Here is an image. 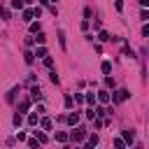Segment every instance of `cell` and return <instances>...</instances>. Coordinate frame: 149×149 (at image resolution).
Instances as JSON below:
<instances>
[{"instance_id":"1","label":"cell","mask_w":149,"mask_h":149,"mask_svg":"<svg viewBox=\"0 0 149 149\" xmlns=\"http://www.w3.org/2000/svg\"><path fill=\"white\" fill-rule=\"evenodd\" d=\"M84 137H86V128H84V126L74 128V133L70 135V140H72V142H77V144H79V142H84Z\"/></svg>"},{"instance_id":"2","label":"cell","mask_w":149,"mask_h":149,"mask_svg":"<svg viewBox=\"0 0 149 149\" xmlns=\"http://www.w3.org/2000/svg\"><path fill=\"white\" fill-rule=\"evenodd\" d=\"M128 95H130V93H128L126 88H119V91H114V95H112V100H114V102H123V100H126Z\"/></svg>"},{"instance_id":"3","label":"cell","mask_w":149,"mask_h":149,"mask_svg":"<svg viewBox=\"0 0 149 149\" xmlns=\"http://www.w3.org/2000/svg\"><path fill=\"white\" fill-rule=\"evenodd\" d=\"M68 123H70V126H77V123H79V112H70V114H68Z\"/></svg>"},{"instance_id":"4","label":"cell","mask_w":149,"mask_h":149,"mask_svg":"<svg viewBox=\"0 0 149 149\" xmlns=\"http://www.w3.org/2000/svg\"><path fill=\"white\" fill-rule=\"evenodd\" d=\"M30 98H33V100H42V91H40V86H33V88H30Z\"/></svg>"},{"instance_id":"5","label":"cell","mask_w":149,"mask_h":149,"mask_svg":"<svg viewBox=\"0 0 149 149\" xmlns=\"http://www.w3.org/2000/svg\"><path fill=\"white\" fill-rule=\"evenodd\" d=\"M95 100H100L102 105H107V102H109V93H107V91H100V93L95 95Z\"/></svg>"},{"instance_id":"6","label":"cell","mask_w":149,"mask_h":149,"mask_svg":"<svg viewBox=\"0 0 149 149\" xmlns=\"http://www.w3.org/2000/svg\"><path fill=\"white\" fill-rule=\"evenodd\" d=\"M33 19H35V14H33V9H23V21H26V23H30Z\"/></svg>"},{"instance_id":"7","label":"cell","mask_w":149,"mask_h":149,"mask_svg":"<svg viewBox=\"0 0 149 149\" xmlns=\"http://www.w3.org/2000/svg\"><path fill=\"white\" fill-rule=\"evenodd\" d=\"M16 93H19V88L14 86V88H12L9 93H7V98H5V100H7V102H14V100H16Z\"/></svg>"},{"instance_id":"8","label":"cell","mask_w":149,"mask_h":149,"mask_svg":"<svg viewBox=\"0 0 149 149\" xmlns=\"http://www.w3.org/2000/svg\"><path fill=\"white\" fill-rule=\"evenodd\" d=\"M37 121H40V126H42L44 130H49V128H51V119H49V116H44V119H37Z\"/></svg>"},{"instance_id":"9","label":"cell","mask_w":149,"mask_h":149,"mask_svg":"<svg viewBox=\"0 0 149 149\" xmlns=\"http://www.w3.org/2000/svg\"><path fill=\"white\" fill-rule=\"evenodd\" d=\"M133 140H135V133H133V130H123V142H128V144H130Z\"/></svg>"},{"instance_id":"10","label":"cell","mask_w":149,"mask_h":149,"mask_svg":"<svg viewBox=\"0 0 149 149\" xmlns=\"http://www.w3.org/2000/svg\"><path fill=\"white\" fill-rule=\"evenodd\" d=\"M30 30H33V33H40V30H42V23H40V21H30Z\"/></svg>"},{"instance_id":"11","label":"cell","mask_w":149,"mask_h":149,"mask_svg":"<svg viewBox=\"0 0 149 149\" xmlns=\"http://www.w3.org/2000/svg\"><path fill=\"white\" fill-rule=\"evenodd\" d=\"M98 40H100V42H109L112 37H109V33H105V30H100V33H98Z\"/></svg>"},{"instance_id":"12","label":"cell","mask_w":149,"mask_h":149,"mask_svg":"<svg viewBox=\"0 0 149 149\" xmlns=\"http://www.w3.org/2000/svg\"><path fill=\"white\" fill-rule=\"evenodd\" d=\"M37 119L40 114H28V126H37Z\"/></svg>"},{"instance_id":"13","label":"cell","mask_w":149,"mask_h":149,"mask_svg":"<svg viewBox=\"0 0 149 149\" xmlns=\"http://www.w3.org/2000/svg\"><path fill=\"white\" fill-rule=\"evenodd\" d=\"M23 61H26V63H33V61H35V54H33V51H26V54H23Z\"/></svg>"},{"instance_id":"14","label":"cell","mask_w":149,"mask_h":149,"mask_svg":"<svg viewBox=\"0 0 149 149\" xmlns=\"http://www.w3.org/2000/svg\"><path fill=\"white\" fill-rule=\"evenodd\" d=\"M100 70H102V72L107 74V72L112 70V63H109V61H102V65H100Z\"/></svg>"},{"instance_id":"15","label":"cell","mask_w":149,"mask_h":149,"mask_svg":"<svg viewBox=\"0 0 149 149\" xmlns=\"http://www.w3.org/2000/svg\"><path fill=\"white\" fill-rule=\"evenodd\" d=\"M84 100H86L88 105H95V95H93V93H86V95H84Z\"/></svg>"},{"instance_id":"16","label":"cell","mask_w":149,"mask_h":149,"mask_svg":"<svg viewBox=\"0 0 149 149\" xmlns=\"http://www.w3.org/2000/svg\"><path fill=\"white\" fill-rule=\"evenodd\" d=\"M19 109H21V112H28V109H30V100H23V102L19 105Z\"/></svg>"},{"instance_id":"17","label":"cell","mask_w":149,"mask_h":149,"mask_svg":"<svg viewBox=\"0 0 149 149\" xmlns=\"http://www.w3.org/2000/svg\"><path fill=\"white\" fill-rule=\"evenodd\" d=\"M56 142H68V133H56Z\"/></svg>"},{"instance_id":"18","label":"cell","mask_w":149,"mask_h":149,"mask_svg":"<svg viewBox=\"0 0 149 149\" xmlns=\"http://www.w3.org/2000/svg\"><path fill=\"white\" fill-rule=\"evenodd\" d=\"M35 56H40V58H44V56H47V49H44V47H42V44H40V49H37V51H35Z\"/></svg>"},{"instance_id":"19","label":"cell","mask_w":149,"mask_h":149,"mask_svg":"<svg viewBox=\"0 0 149 149\" xmlns=\"http://www.w3.org/2000/svg\"><path fill=\"white\" fill-rule=\"evenodd\" d=\"M44 65H47V68H54V58H51V56H49V54H47V56H44Z\"/></svg>"},{"instance_id":"20","label":"cell","mask_w":149,"mask_h":149,"mask_svg":"<svg viewBox=\"0 0 149 149\" xmlns=\"http://www.w3.org/2000/svg\"><path fill=\"white\" fill-rule=\"evenodd\" d=\"M35 135H37V142H40V144L47 142V135H44V133H37V130H35Z\"/></svg>"},{"instance_id":"21","label":"cell","mask_w":149,"mask_h":149,"mask_svg":"<svg viewBox=\"0 0 149 149\" xmlns=\"http://www.w3.org/2000/svg\"><path fill=\"white\" fill-rule=\"evenodd\" d=\"M12 7L14 9H23V0H12Z\"/></svg>"},{"instance_id":"22","label":"cell","mask_w":149,"mask_h":149,"mask_svg":"<svg viewBox=\"0 0 149 149\" xmlns=\"http://www.w3.org/2000/svg\"><path fill=\"white\" fill-rule=\"evenodd\" d=\"M49 79H51L54 84H58V74H56V70H51V72H49Z\"/></svg>"},{"instance_id":"23","label":"cell","mask_w":149,"mask_h":149,"mask_svg":"<svg viewBox=\"0 0 149 149\" xmlns=\"http://www.w3.org/2000/svg\"><path fill=\"white\" fill-rule=\"evenodd\" d=\"M105 114H107L105 107H95V116H105Z\"/></svg>"},{"instance_id":"24","label":"cell","mask_w":149,"mask_h":149,"mask_svg":"<svg viewBox=\"0 0 149 149\" xmlns=\"http://www.w3.org/2000/svg\"><path fill=\"white\" fill-rule=\"evenodd\" d=\"M12 121H14V126H21V123H23V119H21V114H14V119H12Z\"/></svg>"},{"instance_id":"25","label":"cell","mask_w":149,"mask_h":149,"mask_svg":"<svg viewBox=\"0 0 149 149\" xmlns=\"http://www.w3.org/2000/svg\"><path fill=\"white\" fill-rule=\"evenodd\" d=\"M93 144H98V135H91V137H88V144H86V147H93Z\"/></svg>"},{"instance_id":"26","label":"cell","mask_w":149,"mask_h":149,"mask_svg":"<svg viewBox=\"0 0 149 149\" xmlns=\"http://www.w3.org/2000/svg\"><path fill=\"white\" fill-rule=\"evenodd\" d=\"M35 42H37V44H44V42H47V37H44V35H42V33H40V35H37V37H35Z\"/></svg>"},{"instance_id":"27","label":"cell","mask_w":149,"mask_h":149,"mask_svg":"<svg viewBox=\"0 0 149 149\" xmlns=\"http://www.w3.org/2000/svg\"><path fill=\"white\" fill-rule=\"evenodd\" d=\"M86 119L93 121V119H95V109H86Z\"/></svg>"},{"instance_id":"28","label":"cell","mask_w":149,"mask_h":149,"mask_svg":"<svg viewBox=\"0 0 149 149\" xmlns=\"http://www.w3.org/2000/svg\"><path fill=\"white\" fill-rule=\"evenodd\" d=\"M114 147H116V149H123L126 142H123V140H114Z\"/></svg>"},{"instance_id":"29","label":"cell","mask_w":149,"mask_h":149,"mask_svg":"<svg viewBox=\"0 0 149 149\" xmlns=\"http://www.w3.org/2000/svg\"><path fill=\"white\" fill-rule=\"evenodd\" d=\"M105 84H107L109 88H114V79H112V77H105Z\"/></svg>"},{"instance_id":"30","label":"cell","mask_w":149,"mask_h":149,"mask_svg":"<svg viewBox=\"0 0 149 149\" xmlns=\"http://www.w3.org/2000/svg\"><path fill=\"white\" fill-rule=\"evenodd\" d=\"M28 144H30V147H37L40 142H37V137H30V140H28Z\"/></svg>"},{"instance_id":"31","label":"cell","mask_w":149,"mask_h":149,"mask_svg":"<svg viewBox=\"0 0 149 149\" xmlns=\"http://www.w3.org/2000/svg\"><path fill=\"white\" fill-rule=\"evenodd\" d=\"M114 7H116V9L121 12V9H123V2H121V0H114Z\"/></svg>"},{"instance_id":"32","label":"cell","mask_w":149,"mask_h":149,"mask_svg":"<svg viewBox=\"0 0 149 149\" xmlns=\"http://www.w3.org/2000/svg\"><path fill=\"white\" fill-rule=\"evenodd\" d=\"M140 2H142V7H147V5H149V0H140Z\"/></svg>"},{"instance_id":"33","label":"cell","mask_w":149,"mask_h":149,"mask_svg":"<svg viewBox=\"0 0 149 149\" xmlns=\"http://www.w3.org/2000/svg\"><path fill=\"white\" fill-rule=\"evenodd\" d=\"M40 2H42V5H49V2H51V0H40Z\"/></svg>"},{"instance_id":"34","label":"cell","mask_w":149,"mask_h":149,"mask_svg":"<svg viewBox=\"0 0 149 149\" xmlns=\"http://www.w3.org/2000/svg\"><path fill=\"white\" fill-rule=\"evenodd\" d=\"M51 2H54V0H51Z\"/></svg>"}]
</instances>
